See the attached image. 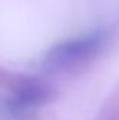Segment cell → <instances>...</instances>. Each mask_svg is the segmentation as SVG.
Segmentation results:
<instances>
[{
	"label": "cell",
	"instance_id": "6da1fadb",
	"mask_svg": "<svg viewBox=\"0 0 119 120\" xmlns=\"http://www.w3.org/2000/svg\"><path fill=\"white\" fill-rule=\"evenodd\" d=\"M109 0H0V64L46 55L91 21Z\"/></svg>",
	"mask_w": 119,
	"mask_h": 120
}]
</instances>
